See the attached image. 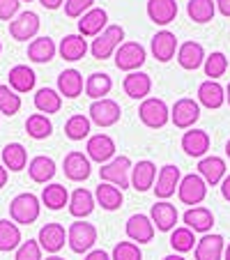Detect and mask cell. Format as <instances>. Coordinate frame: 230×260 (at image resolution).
Masks as SVG:
<instances>
[{"mask_svg":"<svg viewBox=\"0 0 230 260\" xmlns=\"http://www.w3.org/2000/svg\"><path fill=\"white\" fill-rule=\"evenodd\" d=\"M42 212V201L35 193H19L14 201L10 203V216L14 223H21V226H30L35 221L40 219Z\"/></svg>","mask_w":230,"mask_h":260,"instance_id":"cell-1","label":"cell"},{"mask_svg":"<svg viewBox=\"0 0 230 260\" xmlns=\"http://www.w3.org/2000/svg\"><path fill=\"white\" fill-rule=\"evenodd\" d=\"M132 159L120 154V157H113L108 164H104L99 168V175H102V182H108L118 189H127L132 184Z\"/></svg>","mask_w":230,"mask_h":260,"instance_id":"cell-2","label":"cell"},{"mask_svg":"<svg viewBox=\"0 0 230 260\" xmlns=\"http://www.w3.org/2000/svg\"><path fill=\"white\" fill-rule=\"evenodd\" d=\"M124 40V28L122 25H106L102 35H97L90 46V53L97 60H108L111 55H115V51L120 49Z\"/></svg>","mask_w":230,"mask_h":260,"instance_id":"cell-3","label":"cell"},{"mask_svg":"<svg viewBox=\"0 0 230 260\" xmlns=\"http://www.w3.org/2000/svg\"><path fill=\"white\" fill-rule=\"evenodd\" d=\"M138 118L145 127L150 129H161L168 124L171 120V108L166 106L163 99H157V97H147L143 99V104L138 106Z\"/></svg>","mask_w":230,"mask_h":260,"instance_id":"cell-4","label":"cell"},{"mask_svg":"<svg viewBox=\"0 0 230 260\" xmlns=\"http://www.w3.org/2000/svg\"><path fill=\"white\" fill-rule=\"evenodd\" d=\"M97 242V228L85 221H74L67 231V244L74 253H90Z\"/></svg>","mask_w":230,"mask_h":260,"instance_id":"cell-5","label":"cell"},{"mask_svg":"<svg viewBox=\"0 0 230 260\" xmlns=\"http://www.w3.org/2000/svg\"><path fill=\"white\" fill-rule=\"evenodd\" d=\"M88 113H90V122H94L97 127L106 129V127H113V124L120 122V118H122V108H120L118 102L104 97V99H97V102L90 104Z\"/></svg>","mask_w":230,"mask_h":260,"instance_id":"cell-6","label":"cell"},{"mask_svg":"<svg viewBox=\"0 0 230 260\" xmlns=\"http://www.w3.org/2000/svg\"><path fill=\"white\" fill-rule=\"evenodd\" d=\"M113 58H115V67L122 72H138L147 60V51L138 42H122Z\"/></svg>","mask_w":230,"mask_h":260,"instance_id":"cell-7","label":"cell"},{"mask_svg":"<svg viewBox=\"0 0 230 260\" xmlns=\"http://www.w3.org/2000/svg\"><path fill=\"white\" fill-rule=\"evenodd\" d=\"M207 196V184L201 175L191 173V175H184L180 180V187H177V198H180L184 205H193L198 207Z\"/></svg>","mask_w":230,"mask_h":260,"instance_id":"cell-8","label":"cell"},{"mask_svg":"<svg viewBox=\"0 0 230 260\" xmlns=\"http://www.w3.org/2000/svg\"><path fill=\"white\" fill-rule=\"evenodd\" d=\"M171 120L177 129H193V124L201 120V104L189 97H182L173 104Z\"/></svg>","mask_w":230,"mask_h":260,"instance_id":"cell-9","label":"cell"},{"mask_svg":"<svg viewBox=\"0 0 230 260\" xmlns=\"http://www.w3.org/2000/svg\"><path fill=\"white\" fill-rule=\"evenodd\" d=\"M85 152H88L90 161L97 164H108L115 157V141H113L108 134H94L88 138V145H85Z\"/></svg>","mask_w":230,"mask_h":260,"instance_id":"cell-10","label":"cell"},{"mask_svg":"<svg viewBox=\"0 0 230 260\" xmlns=\"http://www.w3.org/2000/svg\"><path fill=\"white\" fill-rule=\"evenodd\" d=\"M62 171H64V175H67V180L83 182V180H88L90 173H92V161L88 159V154L79 152V150H72L62 161Z\"/></svg>","mask_w":230,"mask_h":260,"instance_id":"cell-11","label":"cell"},{"mask_svg":"<svg viewBox=\"0 0 230 260\" xmlns=\"http://www.w3.org/2000/svg\"><path fill=\"white\" fill-rule=\"evenodd\" d=\"M40 25H42L40 16L35 14V12H21V14H16V19L10 23V35L16 42H28L40 32Z\"/></svg>","mask_w":230,"mask_h":260,"instance_id":"cell-12","label":"cell"},{"mask_svg":"<svg viewBox=\"0 0 230 260\" xmlns=\"http://www.w3.org/2000/svg\"><path fill=\"white\" fill-rule=\"evenodd\" d=\"M180 180H182V173H180V168L177 166L166 164V166L159 168L157 187H154V193H157L159 201H168V198L175 193V189L180 187Z\"/></svg>","mask_w":230,"mask_h":260,"instance_id":"cell-13","label":"cell"},{"mask_svg":"<svg viewBox=\"0 0 230 260\" xmlns=\"http://www.w3.org/2000/svg\"><path fill=\"white\" fill-rule=\"evenodd\" d=\"M127 237L134 244H147L154 237V223L147 214H132L127 219Z\"/></svg>","mask_w":230,"mask_h":260,"instance_id":"cell-14","label":"cell"},{"mask_svg":"<svg viewBox=\"0 0 230 260\" xmlns=\"http://www.w3.org/2000/svg\"><path fill=\"white\" fill-rule=\"evenodd\" d=\"M210 145H212V141L205 129H189V132H184V136H182V150L193 159L205 157Z\"/></svg>","mask_w":230,"mask_h":260,"instance_id":"cell-15","label":"cell"},{"mask_svg":"<svg viewBox=\"0 0 230 260\" xmlns=\"http://www.w3.org/2000/svg\"><path fill=\"white\" fill-rule=\"evenodd\" d=\"M223 251H225V240L221 235H205L196 242V249H193V255L196 260H223Z\"/></svg>","mask_w":230,"mask_h":260,"instance_id":"cell-16","label":"cell"},{"mask_svg":"<svg viewBox=\"0 0 230 260\" xmlns=\"http://www.w3.org/2000/svg\"><path fill=\"white\" fill-rule=\"evenodd\" d=\"M150 219L154 223V228L161 233H173L177 223V210L175 205H171L168 201H159L152 205L150 210Z\"/></svg>","mask_w":230,"mask_h":260,"instance_id":"cell-17","label":"cell"},{"mask_svg":"<svg viewBox=\"0 0 230 260\" xmlns=\"http://www.w3.org/2000/svg\"><path fill=\"white\" fill-rule=\"evenodd\" d=\"M228 168H225V161L221 157H203L201 161H198V175L205 180L207 187H216V184H221L223 182V177L228 175Z\"/></svg>","mask_w":230,"mask_h":260,"instance_id":"cell-18","label":"cell"},{"mask_svg":"<svg viewBox=\"0 0 230 260\" xmlns=\"http://www.w3.org/2000/svg\"><path fill=\"white\" fill-rule=\"evenodd\" d=\"M154 182H157V166L150 161V159H143V161L134 164L132 168V187L136 191H150L154 189Z\"/></svg>","mask_w":230,"mask_h":260,"instance_id":"cell-19","label":"cell"},{"mask_svg":"<svg viewBox=\"0 0 230 260\" xmlns=\"http://www.w3.org/2000/svg\"><path fill=\"white\" fill-rule=\"evenodd\" d=\"M205 49L198 42H184L182 46H177V62L182 69H189V72H196L198 67L205 64Z\"/></svg>","mask_w":230,"mask_h":260,"instance_id":"cell-20","label":"cell"},{"mask_svg":"<svg viewBox=\"0 0 230 260\" xmlns=\"http://www.w3.org/2000/svg\"><path fill=\"white\" fill-rule=\"evenodd\" d=\"M106 25H108L106 10H102V7H92L90 12H85V14L81 16L79 35H83V37H97V35H102L104 30H106Z\"/></svg>","mask_w":230,"mask_h":260,"instance_id":"cell-21","label":"cell"},{"mask_svg":"<svg viewBox=\"0 0 230 260\" xmlns=\"http://www.w3.org/2000/svg\"><path fill=\"white\" fill-rule=\"evenodd\" d=\"M152 55L159 60V62H168V60L175 58V51H177V37L175 32H171V30H161V32H157L154 37H152Z\"/></svg>","mask_w":230,"mask_h":260,"instance_id":"cell-22","label":"cell"},{"mask_svg":"<svg viewBox=\"0 0 230 260\" xmlns=\"http://www.w3.org/2000/svg\"><path fill=\"white\" fill-rule=\"evenodd\" d=\"M37 242H40V246L46 253H58L64 246V242H67V233H64V228L60 223H46V226H42Z\"/></svg>","mask_w":230,"mask_h":260,"instance_id":"cell-23","label":"cell"},{"mask_svg":"<svg viewBox=\"0 0 230 260\" xmlns=\"http://www.w3.org/2000/svg\"><path fill=\"white\" fill-rule=\"evenodd\" d=\"M182 219H184V226L189 228V231L203 233V235H205V233H210L212 226H214V214H212L207 207H203V205L186 210Z\"/></svg>","mask_w":230,"mask_h":260,"instance_id":"cell-24","label":"cell"},{"mask_svg":"<svg viewBox=\"0 0 230 260\" xmlns=\"http://www.w3.org/2000/svg\"><path fill=\"white\" fill-rule=\"evenodd\" d=\"M198 104H203L210 111H216L225 104V88H221V83L216 81H203L198 85Z\"/></svg>","mask_w":230,"mask_h":260,"instance_id":"cell-25","label":"cell"},{"mask_svg":"<svg viewBox=\"0 0 230 260\" xmlns=\"http://www.w3.org/2000/svg\"><path fill=\"white\" fill-rule=\"evenodd\" d=\"M124 92L132 99H147V94L152 92V79L145 72H129L122 81Z\"/></svg>","mask_w":230,"mask_h":260,"instance_id":"cell-26","label":"cell"},{"mask_svg":"<svg viewBox=\"0 0 230 260\" xmlns=\"http://www.w3.org/2000/svg\"><path fill=\"white\" fill-rule=\"evenodd\" d=\"M147 16L152 23L168 25L177 16V3L175 0H147Z\"/></svg>","mask_w":230,"mask_h":260,"instance_id":"cell-27","label":"cell"},{"mask_svg":"<svg viewBox=\"0 0 230 260\" xmlns=\"http://www.w3.org/2000/svg\"><path fill=\"white\" fill-rule=\"evenodd\" d=\"M60 58L67 60V62H76V60H83L88 53V42H85L83 35H67L58 46Z\"/></svg>","mask_w":230,"mask_h":260,"instance_id":"cell-28","label":"cell"},{"mask_svg":"<svg viewBox=\"0 0 230 260\" xmlns=\"http://www.w3.org/2000/svg\"><path fill=\"white\" fill-rule=\"evenodd\" d=\"M94 205H97V201H94V193H90L88 189H76V191L69 196V214L76 216V219H85V216L92 214Z\"/></svg>","mask_w":230,"mask_h":260,"instance_id":"cell-29","label":"cell"},{"mask_svg":"<svg viewBox=\"0 0 230 260\" xmlns=\"http://www.w3.org/2000/svg\"><path fill=\"white\" fill-rule=\"evenodd\" d=\"M94 201H97V205H102V210L106 212H115L122 207V189L113 187V184H108V182H102L97 187V191H94Z\"/></svg>","mask_w":230,"mask_h":260,"instance_id":"cell-30","label":"cell"},{"mask_svg":"<svg viewBox=\"0 0 230 260\" xmlns=\"http://www.w3.org/2000/svg\"><path fill=\"white\" fill-rule=\"evenodd\" d=\"M83 76H81L79 69H64L58 76V92L67 99H76L83 92Z\"/></svg>","mask_w":230,"mask_h":260,"instance_id":"cell-31","label":"cell"},{"mask_svg":"<svg viewBox=\"0 0 230 260\" xmlns=\"http://www.w3.org/2000/svg\"><path fill=\"white\" fill-rule=\"evenodd\" d=\"M55 51H58V46L51 37H37L28 44V60H32L37 64L51 62L55 58Z\"/></svg>","mask_w":230,"mask_h":260,"instance_id":"cell-32","label":"cell"},{"mask_svg":"<svg viewBox=\"0 0 230 260\" xmlns=\"http://www.w3.org/2000/svg\"><path fill=\"white\" fill-rule=\"evenodd\" d=\"M7 76H10V88L19 94L30 92V90L35 88V81H37L35 72L28 67V64H16V67H12Z\"/></svg>","mask_w":230,"mask_h":260,"instance_id":"cell-33","label":"cell"},{"mask_svg":"<svg viewBox=\"0 0 230 260\" xmlns=\"http://www.w3.org/2000/svg\"><path fill=\"white\" fill-rule=\"evenodd\" d=\"M28 175H30V180L37 182V184H46V182L53 180V175H55V161L51 157L40 154V157H35L32 161L28 164Z\"/></svg>","mask_w":230,"mask_h":260,"instance_id":"cell-34","label":"cell"},{"mask_svg":"<svg viewBox=\"0 0 230 260\" xmlns=\"http://www.w3.org/2000/svg\"><path fill=\"white\" fill-rule=\"evenodd\" d=\"M3 166L12 173H19L28 166V152L21 143H10L3 150Z\"/></svg>","mask_w":230,"mask_h":260,"instance_id":"cell-35","label":"cell"},{"mask_svg":"<svg viewBox=\"0 0 230 260\" xmlns=\"http://www.w3.org/2000/svg\"><path fill=\"white\" fill-rule=\"evenodd\" d=\"M113 88V81L108 74L104 72H94L88 76V81H85V94H88L92 102H97V99H104L108 92H111Z\"/></svg>","mask_w":230,"mask_h":260,"instance_id":"cell-36","label":"cell"},{"mask_svg":"<svg viewBox=\"0 0 230 260\" xmlns=\"http://www.w3.org/2000/svg\"><path fill=\"white\" fill-rule=\"evenodd\" d=\"M60 106H62V94L55 92L53 88H42L37 90L35 94V108L44 115H51V113H58Z\"/></svg>","mask_w":230,"mask_h":260,"instance_id":"cell-37","label":"cell"},{"mask_svg":"<svg viewBox=\"0 0 230 260\" xmlns=\"http://www.w3.org/2000/svg\"><path fill=\"white\" fill-rule=\"evenodd\" d=\"M186 14L196 23H210L216 14V3L214 0H189L186 3Z\"/></svg>","mask_w":230,"mask_h":260,"instance_id":"cell-38","label":"cell"},{"mask_svg":"<svg viewBox=\"0 0 230 260\" xmlns=\"http://www.w3.org/2000/svg\"><path fill=\"white\" fill-rule=\"evenodd\" d=\"M25 132H28L30 138L35 141H44L53 134V124H51L49 115L44 113H32L28 120H25Z\"/></svg>","mask_w":230,"mask_h":260,"instance_id":"cell-39","label":"cell"},{"mask_svg":"<svg viewBox=\"0 0 230 260\" xmlns=\"http://www.w3.org/2000/svg\"><path fill=\"white\" fill-rule=\"evenodd\" d=\"M21 246V231L14 221L0 219V251H14Z\"/></svg>","mask_w":230,"mask_h":260,"instance_id":"cell-40","label":"cell"},{"mask_svg":"<svg viewBox=\"0 0 230 260\" xmlns=\"http://www.w3.org/2000/svg\"><path fill=\"white\" fill-rule=\"evenodd\" d=\"M90 127H92L90 118H85V115H72L64 122V136L69 141H83V138L90 136Z\"/></svg>","mask_w":230,"mask_h":260,"instance_id":"cell-41","label":"cell"},{"mask_svg":"<svg viewBox=\"0 0 230 260\" xmlns=\"http://www.w3.org/2000/svg\"><path fill=\"white\" fill-rule=\"evenodd\" d=\"M42 203L49 210H62L64 205H69V193L62 184H49L42 191Z\"/></svg>","mask_w":230,"mask_h":260,"instance_id":"cell-42","label":"cell"},{"mask_svg":"<svg viewBox=\"0 0 230 260\" xmlns=\"http://www.w3.org/2000/svg\"><path fill=\"white\" fill-rule=\"evenodd\" d=\"M203 69H205V76L210 81L221 79V76L225 74V69H228V58H225V53H221V51H214V53H210L205 58V64H203Z\"/></svg>","mask_w":230,"mask_h":260,"instance_id":"cell-43","label":"cell"},{"mask_svg":"<svg viewBox=\"0 0 230 260\" xmlns=\"http://www.w3.org/2000/svg\"><path fill=\"white\" fill-rule=\"evenodd\" d=\"M21 111V97L10 85H0V115H16Z\"/></svg>","mask_w":230,"mask_h":260,"instance_id":"cell-44","label":"cell"},{"mask_svg":"<svg viewBox=\"0 0 230 260\" xmlns=\"http://www.w3.org/2000/svg\"><path fill=\"white\" fill-rule=\"evenodd\" d=\"M171 246L177 251V253H186V251H193L196 246V237H193V231H189L186 226H180L171 233Z\"/></svg>","mask_w":230,"mask_h":260,"instance_id":"cell-45","label":"cell"},{"mask_svg":"<svg viewBox=\"0 0 230 260\" xmlns=\"http://www.w3.org/2000/svg\"><path fill=\"white\" fill-rule=\"evenodd\" d=\"M111 260H143V253L138 249V244H134V242H120L113 249Z\"/></svg>","mask_w":230,"mask_h":260,"instance_id":"cell-46","label":"cell"},{"mask_svg":"<svg viewBox=\"0 0 230 260\" xmlns=\"http://www.w3.org/2000/svg\"><path fill=\"white\" fill-rule=\"evenodd\" d=\"M94 0H64V14L69 19H81L85 12H90Z\"/></svg>","mask_w":230,"mask_h":260,"instance_id":"cell-47","label":"cell"},{"mask_svg":"<svg viewBox=\"0 0 230 260\" xmlns=\"http://www.w3.org/2000/svg\"><path fill=\"white\" fill-rule=\"evenodd\" d=\"M16 260H42V246L37 240L21 242V246L16 249Z\"/></svg>","mask_w":230,"mask_h":260,"instance_id":"cell-48","label":"cell"},{"mask_svg":"<svg viewBox=\"0 0 230 260\" xmlns=\"http://www.w3.org/2000/svg\"><path fill=\"white\" fill-rule=\"evenodd\" d=\"M21 0H0V21H14L19 14Z\"/></svg>","mask_w":230,"mask_h":260,"instance_id":"cell-49","label":"cell"},{"mask_svg":"<svg viewBox=\"0 0 230 260\" xmlns=\"http://www.w3.org/2000/svg\"><path fill=\"white\" fill-rule=\"evenodd\" d=\"M85 260H111V255H108L104 249H94L85 255Z\"/></svg>","mask_w":230,"mask_h":260,"instance_id":"cell-50","label":"cell"},{"mask_svg":"<svg viewBox=\"0 0 230 260\" xmlns=\"http://www.w3.org/2000/svg\"><path fill=\"white\" fill-rule=\"evenodd\" d=\"M214 3H216V10L230 19V0H214Z\"/></svg>","mask_w":230,"mask_h":260,"instance_id":"cell-51","label":"cell"},{"mask_svg":"<svg viewBox=\"0 0 230 260\" xmlns=\"http://www.w3.org/2000/svg\"><path fill=\"white\" fill-rule=\"evenodd\" d=\"M221 196L230 203V175H225L223 182H221Z\"/></svg>","mask_w":230,"mask_h":260,"instance_id":"cell-52","label":"cell"},{"mask_svg":"<svg viewBox=\"0 0 230 260\" xmlns=\"http://www.w3.org/2000/svg\"><path fill=\"white\" fill-rule=\"evenodd\" d=\"M40 5L44 10H58L60 5H64V0H40Z\"/></svg>","mask_w":230,"mask_h":260,"instance_id":"cell-53","label":"cell"},{"mask_svg":"<svg viewBox=\"0 0 230 260\" xmlns=\"http://www.w3.org/2000/svg\"><path fill=\"white\" fill-rule=\"evenodd\" d=\"M5 184H7V168L0 164V189L5 187Z\"/></svg>","mask_w":230,"mask_h":260,"instance_id":"cell-54","label":"cell"},{"mask_svg":"<svg viewBox=\"0 0 230 260\" xmlns=\"http://www.w3.org/2000/svg\"><path fill=\"white\" fill-rule=\"evenodd\" d=\"M163 260H184V258H182L180 253H173V255H166V258H163Z\"/></svg>","mask_w":230,"mask_h":260,"instance_id":"cell-55","label":"cell"},{"mask_svg":"<svg viewBox=\"0 0 230 260\" xmlns=\"http://www.w3.org/2000/svg\"><path fill=\"white\" fill-rule=\"evenodd\" d=\"M223 260H230V244H225V251H223Z\"/></svg>","mask_w":230,"mask_h":260,"instance_id":"cell-56","label":"cell"},{"mask_svg":"<svg viewBox=\"0 0 230 260\" xmlns=\"http://www.w3.org/2000/svg\"><path fill=\"white\" fill-rule=\"evenodd\" d=\"M225 102H228V106H230V83L225 85Z\"/></svg>","mask_w":230,"mask_h":260,"instance_id":"cell-57","label":"cell"},{"mask_svg":"<svg viewBox=\"0 0 230 260\" xmlns=\"http://www.w3.org/2000/svg\"><path fill=\"white\" fill-rule=\"evenodd\" d=\"M225 157H228V159H230V141H228V143H225Z\"/></svg>","mask_w":230,"mask_h":260,"instance_id":"cell-58","label":"cell"},{"mask_svg":"<svg viewBox=\"0 0 230 260\" xmlns=\"http://www.w3.org/2000/svg\"><path fill=\"white\" fill-rule=\"evenodd\" d=\"M46 260H64V258H60V255H51V258H46Z\"/></svg>","mask_w":230,"mask_h":260,"instance_id":"cell-59","label":"cell"},{"mask_svg":"<svg viewBox=\"0 0 230 260\" xmlns=\"http://www.w3.org/2000/svg\"><path fill=\"white\" fill-rule=\"evenodd\" d=\"M21 3H32V0H21Z\"/></svg>","mask_w":230,"mask_h":260,"instance_id":"cell-60","label":"cell"},{"mask_svg":"<svg viewBox=\"0 0 230 260\" xmlns=\"http://www.w3.org/2000/svg\"><path fill=\"white\" fill-rule=\"evenodd\" d=\"M0 53H3V42H0Z\"/></svg>","mask_w":230,"mask_h":260,"instance_id":"cell-61","label":"cell"}]
</instances>
